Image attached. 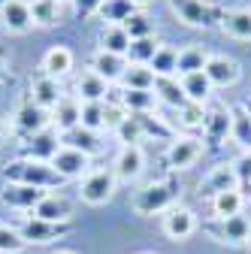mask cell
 Segmentation results:
<instances>
[{
  "mask_svg": "<svg viewBox=\"0 0 251 254\" xmlns=\"http://www.w3.org/2000/svg\"><path fill=\"white\" fill-rule=\"evenodd\" d=\"M6 3H9V0H0V12H3V6H6Z\"/></svg>",
  "mask_w": 251,
  "mask_h": 254,
  "instance_id": "c3c4849f",
  "label": "cell"
},
{
  "mask_svg": "<svg viewBox=\"0 0 251 254\" xmlns=\"http://www.w3.org/2000/svg\"><path fill=\"white\" fill-rule=\"evenodd\" d=\"M161 230L170 242H185L191 239L197 230H200V221H197V212L188 209V206H173L170 212L161 215Z\"/></svg>",
  "mask_w": 251,
  "mask_h": 254,
  "instance_id": "9c48e42d",
  "label": "cell"
},
{
  "mask_svg": "<svg viewBox=\"0 0 251 254\" xmlns=\"http://www.w3.org/2000/svg\"><path fill=\"white\" fill-rule=\"evenodd\" d=\"M164 43H158V37H145V40H133L130 43V52H127V61L130 64H151V58L158 55V49H161Z\"/></svg>",
  "mask_w": 251,
  "mask_h": 254,
  "instance_id": "74e56055",
  "label": "cell"
},
{
  "mask_svg": "<svg viewBox=\"0 0 251 254\" xmlns=\"http://www.w3.org/2000/svg\"><path fill=\"white\" fill-rule=\"evenodd\" d=\"M182 82V91L188 103H197V106H209L212 103V94H215V85L209 82V76L200 70V73H188V76H179Z\"/></svg>",
  "mask_w": 251,
  "mask_h": 254,
  "instance_id": "d4e9b609",
  "label": "cell"
},
{
  "mask_svg": "<svg viewBox=\"0 0 251 254\" xmlns=\"http://www.w3.org/2000/svg\"><path fill=\"white\" fill-rule=\"evenodd\" d=\"M203 139L194 136V133H185V136H176L167 148V167L173 173H182V170H191L197 167V161L203 157Z\"/></svg>",
  "mask_w": 251,
  "mask_h": 254,
  "instance_id": "ba28073f",
  "label": "cell"
},
{
  "mask_svg": "<svg viewBox=\"0 0 251 254\" xmlns=\"http://www.w3.org/2000/svg\"><path fill=\"white\" fill-rule=\"evenodd\" d=\"M30 100H34L37 106L43 109H55L61 100H64V88H61V79H52V76H37V79H30V94H27Z\"/></svg>",
  "mask_w": 251,
  "mask_h": 254,
  "instance_id": "d6986e66",
  "label": "cell"
},
{
  "mask_svg": "<svg viewBox=\"0 0 251 254\" xmlns=\"http://www.w3.org/2000/svg\"><path fill=\"white\" fill-rule=\"evenodd\" d=\"M230 142H236V148H239L242 154H251V115L245 112V106H233Z\"/></svg>",
  "mask_w": 251,
  "mask_h": 254,
  "instance_id": "1f68e13d",
  "label": "cell"
},
{
  "mask_svg": "<svg viewBox=\"0 0 251 254\" xmlns=\"http://www.w3.org/2000/svg\"><path fill=\"white\" fill-rule=\"evenodd\" d=\"M248 245H251V233H248Z\"/></svg>",
  "mask_w": 251,
  "mask_h": 254,
  "instance_id": "816d5d0a",
  "label": "cell"
},
{
  "mask_svg": "<svg viewBox=\"0 0 251 254\" xmlns=\"http://www.w3.org/2000/svg\"><path fill=\"white\" fill-rule=\"evenodd\" d=\"M55 254H76V251H55Z\"/></svg>",
  "mask_w": 251,
  "mask_h": 254,
  "instance_id": "681fc988",
  "label": "cell"
},
{
  "mask_svg": "<svg viewBox=\"0 0 251 254\" xmlns=\"http://www.w3.org/2000/svg\"><path fill=\"white\" fill-rule=\"evenodd\" d=\"M6 76H9V70H6V55L0 52V85L6 82Z\"/></svg>",
  "mask_w": 251,
  "mask_h": 254,
  "instance_id": "f6af8a7d",
  "label": "cell"
},
{
  "mask_svg": "<svg viewBox=\"0 0 251 254\" xmlns=\"http://www.w3.org/2000/svg\"><path fill=\"white\" fill-rule=\"evenodd\" d=\"M151 73L158 76V79H167V76H179V49L173 46H161L158 55L151 58Z\"/></svg>",
  "mask_w": 251,
  "mask_h": 254,
  "instance_id": "836d02e7",
  "label": "cell"
},
{
  "mask_svg": "<svg viewBox=\"0 0 251 254\" xmlns=\"http://www.w3.org/2000/svg\"><path fill=\"white\" fill-rule=\"evenodd\" d=\"M103 109L106 103H82V127L103 133Z\"/></svg>",
  "mask_w": 251,
  "mask_h": 254,
  "instance_id": "b9f144b4",
  "label": "cell"
},
{
  "mask_svg": "<svg viewBox=\"0 0 251 254\" xmlns=\"http://www.w3.org/2000/svg\"><path fill=\"white\" fill-rule=\"evenodd\" d=\"M76 97L82 103H106L109 100V85L100 76H94L91 70H85L76 79Z\"/></svg>",
  "mask_w": 251,
  "mask_h": 254,
  "instance_id": "83f0119b",
  "label": "cell"
},
{
  "mask_svg": "<svg viewBox=\"0 0 251 254\" xmlns=\"http://www.w3.org/2000/svg\"><path fill=\"white\" fill-rule=\"evenodd\" d=\"M245 194L239 188L233 190H221V194L209 197V212L212 218H233V215H245Z\"/></svg>",
  "mask_w": 251,
  "mask_h": 254,
  "instance_id": "4316f807",
  "label": "cell"
},
{
  "mask_svg": "<svg viewBox=\"0 0 251 254\" xmlns=\"http://www.w3.org/2000/svg\"><path fill=\"white\" fill-rule=\"evenodd\" d=\"M179 197H182V182L176 176H164L158 182L142 185L130 197V209L142 218H154V215H164L173 206H179Z\"/></svg>",
  "mask_w": 251,
  "mask_h": 254,
  "instance_id": "6da1fadb",
  "label": "cell"
},
{
  "mask_svg": "<svg viewBox=\"0 0 251 254\" xmlns=\"http://www.w3.org/2000/svg\"><path fill=\"white\" fill-rule=\"evenodd\" d=\"M218 27L233 40H251V9L239 6V9H221L218 12Z\"/></svg>",
  "mask_w": 251,
  "mask_h": 254,
  "instance_id": "603a6c76",
  "label": "cell"
},
{
  "mask_svg": "<svg viewBox=\"0 0 251 254\" xmlns=\"http://www.w3.org/2000/svg\"><path fill=\"white\" fill-rule=\"evenodd\" d=\"M30 15H34V27H55L64 18V3H58V0H30Z\"/></svg>",
  "mask_w": 251,
  "mask_h": 254,
  "instance_id": "4dcf8cb0",
  "label": "cell"
},
{
  "mask_svg": "<svg viewBox=\"0 0 251 254\" xmlns=\"http://www.w3.org/2000/svg\"><path fill=\"white\" fill-rule=\"evenodd\" d=\"M203 73L209 76V82H212L215 88H233V85L242 79L239 61H233V58H227V55H212Z\"/></svg>",
  "mask_w": 251,
  "mask_h": 254,
  "instance_id": "e0dca14e",
  "label": "cell"
},
{
  "mask_svg": "<svg viewBox=\"0 0 251 254\" xmlns=\"http://www.w3.org/2000/svg\"><path fill=\"white\" fill-rule=\"evenodd\" d=\"M130 3H133V6H136V9H139V12H142V9H145V6H151V3H154V0H130Z\"/></svg>",
  "mask_w": 251,
  "mask_h": 254,
  "instance_id": "bcb514c9",
  "label": "cell"
},
{
  "mask_svg": "<svg viewBox=\"0 0 251 254\" xmlns=\"http://www.w3.org/2000/svg\"><path fill=\"white\" fill-rule=\"evenodd\" d=\"M242 106H245V112H248V115H251V100H245V103H242Z\"/></svg>",
  "mask_w": 251,
  "mask_h": 254,
  "instance_id": "7dc6e473",
  "label": "cell"
},
{
  "mask_svg": "<svg viewBox=\"0 0 251 254\" xmlns=\"http://www.w3.org/2000/svg\"><path fill=\"white\" fill-rule=\"evenodd\" d=\"M61 142L70 145V148H76V151H82V154H88L91 161L109 148V142H106V136L100 130H88V127H82V124L73 127V130H67L64 136H61Z\"/></svg>",
  "mask_w": 251,
  "mask_h": 254,
  "instance_id": "2e32d148",
  "label": "cell"
},
{
  "mask_svg": "<svg viewBox=\"0 0 251 254\" xmlns=\"http://www.w3.org/2000/svg\"><path fill=\"white\" fill-rule=\"evenodd\" d=\"M0 24H3L6 34L12 37H24L30 27H34V15H30V0H9L0 12Z\"/></svg>",
  "mask_w": 251,
  "mask_h": 254,
  "instance_id": "ac0fdd59",
  "label": "cell"
},
{
  "mask_svg": "<svg viewBox=\"0 0 251 254\" xmlns=\"http://www.w3.org/2000/svg\"><path fill=\"white\" fill-rule=\"evenodd\" d=\"M103 3L106 0H73V12H76V18H82V21H88L91 15H100V9H103Z\"/></svg>",
  "mask_w": 251,
  "mask_h": 254,
  "instance_id": "7bdbcfd3",
  "label": "cell"
},
{
  "mask_svg": "<svg viewBox=\"0 0 251 254\" xmlns=\"http://www.w3.org/2000/svg\"><path fill=\"white\" fill-rule=\"evenodd\" d=\"M154 97H158L161 103H167L170 109H176V112L188 106V97H185V91H182L179 76H167V79L154 82Z\"/></svg>",
  "mask_w": 251,
  "mask_h": 254,
  "instance_id": "f1b7e54d",
  "label": "cell"
},
{
  "mask_svg": "<svg viewBox=\"0 0 251 254\" xmlns=\"http://www.w3.org/2000/svg\"><path fill=\"white\" fill-rule=\"evenodd\" d=\"M209 52L203 46H188L179 52V76H188V73H200L206 70V64H209Z\"/></svg>",
  "mask_w": 251,
  "mask_h": 254,
  "instance_id": "e575fe53",
  "label": "cell"
},
{
  "mask_svg": "<svg viewBox=\"0 0 251 254\" xmlns=\"http://www.w3.org/2000/svg\"><path fill=\"white\" fill-rule=\"evenodd\" d=\"M109 170H112L115 179L124 182V185L136 182V179L142 176V170H145V151H142V145H121Z\"/></svg>",
  "mask_w": 251,
  "mask_h": 254,
  "instance_id": "7c38bea8",
  "label": "cell"
},
{
  "mask_svg": "<svg viewBox=\"0 0 251 254\" xmlns=\"http://www.w3.org/2000/svg\"><path fill=\"white\" fill-rule=\"evenodd\" d=\"M239 188V173H236V164H218L206 173V179L200 182V194H221V190H233Z\"/></svg>",
  "mask_w": 251,
  "mask_h": 254,
  "instance_id": "ffe728a7",
  "label": "cell"
},
{
  "mask_svg": "<svg viewBox=\"0 0 251 254\" xmlns=\"http://www.w3.org/2000/svg\"><path fill=\"white\" fill-rule=\"evenodd\" d=\"M133 12H139V9L130 3V0H106L103 9H100V15H103L106 24H124Z\"/></svg>",
  "mask_w": 251,
  "mask_h": 254,
  "instance_id": "8d00e7d4",
  "label": "cell"
},
{
  "mask_svg": "<svg viewBox=\"0 0 251 254\" xmlns=\"http://www.w3.org/2000/svg\"><path fill=\"white\" fill-rule=\"evenodd\" d=\"M61 145H64L61 142V133L55 130V127H49V130H43V133H34V136L21 139V157L52 164V157L61 151Z\"/></svg>",
  "mask_w": 251,
  "mask_h": 254,
  "instance_id": "9a60e30c",
  "label": "cell"
},
{
  "mask_svg": "<svg viewBox=\"0 0 251 254\" xmlns=\"http://www.w3.org/2000/svg\"><path fill=\"white\" fill-rule=\"evenodd\" d=\"M18 233L27 245H55L61 242L64 236L73 233V221H64V224H58V221H43V218H34L27 215L24 221H18Z\"/></svg>",
  "mask_w": 251,
  "mask_h": 254,
  "instance_id": "3957f363",
  "label": "cell"
},
{
  "mask_svg": "<svg viewBox=\"0 0 251 254\" xmlns=\"http://www.w3.org/2000/svg\"><path fill=\"white\" fill-rule=\"evenodd\" d=\"M30 215L43 218V221H58V224H64V221H73V203L64 194H58V190H49Z\"/></svg>",
  "mask_w": 251,
  "mask_h": 254,
  "instance_id": "7402d4cb",
  "label": "cell"
},
{
  "mask_svg": "<svg viewBox=\"0 0 251 254\" xmlns=\"http://www.w3.org/2000/svg\"><path fill=\"white\" fill-rule=\"evenodd\" d=\"M118 190V179L109 167L100 170H91L82 182H79V200L88 206H106Z\"/></svg>",
  "mask_w": 251,
  "mask_h": 254,
  "instance_id": "277c9868",
  "label": "cell"
},
{
  "mask_svg": "<svg viewBox=\"0 0 251 254\" xmlns=\"http://www.w3.org/2000/svg\"><path fill=\"white\" fill-rule=\"evenodd\" d=\"M179 124L188 127V130H203V121H206V106H197V103H188L185 109H179Z\"/></svg>",
  "mask_w": 251,
  "mask_h": 254,
  "instance_id": "60d3db41",
  "label": "cell"
},
{
  "mask_svg": "<svg viewBox=\"0 0 251 254\" xmlns=\"http://www.w3.org/2000/svg\"><path fill=\"white\" fill-rule=\"evenodd\" d=\"M112 133H115V139H118L121 145H142V142H145V130H142V124H139L136 115H127Z\"/></svg>",
  "mask_w": 251,
  "mask_h": 254,
  "instance_id": "d590c367",
  "label": "cell"
},
{
  "mask_svg": "<svg viewBox=\"0 0 251 254\" xmlns=\"http://www.w3.org/2000/svg\"><path fill=\"white\" fill-rule=\"evenodd\" d=\"M49 127H52V112L49 109L37 106L30 97H24L18 103L15 115H12V133L18 139H27V136H34V133H43V130H49Z\"/></svg>",
  "mask_w": 251,
  "mask_h": 254,
  "instance_id": "8992f818",
  "label": "cell"
},
{
  "mask_svg": "<svg viewBox=\"0 0 251 254\" xmlns=\"http://www.w3.org/2000/svg\"><path fill=\"white\" fill-rule=\"evenodd\" d=\"M73 52L67 46H52L43 61H40V73L43 76H52V79H64L67 73H73Z\"/></svg>",
  "mask_w": 251,
  "mask_h": 254,
  "instance_id": "cb8c5ba5",
  "label": "cell"
},
{
  "mask_svg": "<svg viewBox=\"0 0 251 254\" xmlns=\"http://www.w3.org/2000/svg\"><path fill=\"white\" fill-rule=\"evenodd\" d=\"M6 136H9V124H6V118L0 115V145L6 142Z\"/></svg>",
  "mask_w": 251,
  "mask_h": 254,
  "instance_id": "ee69618b",
  "label": "cell"
},
{
  "mask_svg": "<svg viewBox=\"0 0 251 254\" xmlns=\"http://www.w3.org/2000/svg\"><path fill=\"white\" fill-rule=\"evenodd\" d=\"M52 167H55V173L64 182H73V179L82 182L91 173V157L76 151V148H70V145H61V151L52 157Z\"/></svg>",
  "mask_w": 251,
  "mask_h": 254,
  "instance_id": "4fadbf2b",
  "label": "cell"
},
{
  "mask_svg": "<svg viewBox=\"0 0 251 254\" xmlns=\"http://www.w3.org/2000/svg\"><path fill=\"white\" fill-rule=\"evenodd\" d=\"M97 46H100L103 52H112V55H124V58H127V52H130V37H127V30H124L121 24H103L100 37H97Z\"/></svg>",
  "mask_w": 251,
  "mask_h": 254,
  "instance_id": "f546056e",
  "label": "cell"
},
{
  "mask_svg": "<svg viewBox=\"0 0 251 254\" xmlns=\"http://www.w3.org/2000/svg\"><path fill=\"white\" fill-rule=\"evenodd\" d=\"M127 67H130V61L124 58V55H112V52H103V49H97L88 58V70L94 76H100L106 85H118Z\"/></svg>",
  "mask_w": 251,
  "mask_h": 254,
  "instance_id": "5bb4252c",
  "label": "cell"
},
{
  "mask_svg": "<svg viewBox=\"0 0 251 254\" xmlns=\"http://www.w3.org/2000/svg\"><path fill=\"white\" fill-rule=\"evenodd\" d=\"M170 9L176 12V18L188 27L194 30H209L218 24V12L212 3H206V0H170Z\"/></svg>",
  "mask_w": 251,
  "mask_h": 254,
  "instance_id": "52a82bcc",
  "label": "cell"
},
{
  "mask_svg": "<svg viewBox=\"0 0 251 254\" xmlns=\"http://www.w3.org/2000/svg\"><path fill=\"white\" fill-rule=\"evenodd\" d=\"M79 124H82V100L76 94H64V100L52 109V127L64 136L67 130H73Z\"/></svg>",
  "mask_w": 251,
  "mask_h": 254,
  "instance_id": "44dd1931",
  "label": "cell"
},
{
  "mask_svg": "<svg viewBox=\"0 0 251 254\" xmlns=\"http://www.w3.org/2000/svg\"><path fill=\"white\" fill-rule=\"evenodd\" d=\"M230 124H233V106H224V103H209L206 106L203 136L212 145H221V142L230 139Z\"/></svg>",
  "mask_w": 251,
  "mask_h": 254,
  "instance_id": "8fae6325",
  "label": "cell"
},
{
  "mask_svg": "<svg viewBox=\"0 0 251 254\" xmlns=\"http://www.w3.org/2000/svg\"><path fill=\"white\" fill-rule=\"evenodd\" d=\"M115 103L127 115H145V112H154L158 97H154V91H127V88H118Z\"/></svg>",
  "mask_w": 251,
  "mask_h": 254,
  "instance_id": "484cf974",
  "label": "cell"
},
{
  "mask_svg": "<svg viewBox=\"0 0 251 254\" xmlns=\"http://www.w3.org/2000/svg\"><path fill=\"white\" fill-rule=\"evenodd\" d=\"M27 248V242L21 239L15 224H3L0 221V254H21Z\"/></svg>",
  "mask_w": 251,
  "mask_h": 254,
  "instance_id": "f35d334b",
  "label": "cell"
},
{
  "mask_svg": "<svg viewBox=\"0 0 251 254\" xmlns=\"http://www.w3.org/2000/svg\"><path fill=\"white\" fill-rule=\"evenodd\" d=\"M142 254H154V251H142Z\"/></svg>",
  "mask_w": 251,
  "mask_h": 254,
  "instance_id": "f5cc1de1",
  "label": "cell"
},
{
  "mask_svg": "<svg viewBox=\"0 0 251 254\" xmlns=\"http://www.w3.org/2000/svg\"><path fill=\"white\" fill-rule=\"evenodd\" d=\"M124 30H127V37H130V43L133 40H145V37H154V27H151V21H148V15L145 12H133L127 21L121 24Z\"/></svg>",
  "mask_w": 251,
  "mask_h": 254,
  "instance_id": "ab89813d",
  "label": "cell"
},
{
  "mask_svg": "<svg viewBox=\"0 0 251 254\" xmlns=\"http://www.w3.org/2000/svg\"><path fill=\"white\" fill-rule=\"evenodd\" d=\"M3 182H18V185H30V188H43V190H58L67 182L55 173L52 164L46 161H30V157H15L3 167Z\"/></svg>",
  "mask_w": 251,
  "mask_h": 254,
  "instance_id": "7a4b0ae2",
  "label": "cell"
},
{
  "mask_svg": "<svg viewBox=\"0 0 251 254\" xmlns=\"http://www.w3.org/2000/svg\"><path fill=\"white\" fill-rule=\"evenodd\" d=\"M200 230H206L215 242L236 248V245H248L251 218H248V215H233V218H209L206 224H200Z\"/></svg>",
  "mask_w": 251,
  "mask_h": 254,
  "instance_id": "5b68a950",
  "label": "cell"
},
{
  "mask_svg": "<svg viewBox=\"0 0 251 254\" xmlns=\"http://www.w3.org/2000/svg\"><path fill=\"white\" fill-rule=\"evenodd\" d=\"M49 194L43 188H30V185H18V182H3V190H0V203H3L9 212H34L37 203Z\"/></svg>",
  "mask_w": 251,
  "mask_h": 254,
  "instance_id": "30bf717a",
  "label": "cell"
},
{
  "mask_svg": "<svg viewBox=\"0 0 251 254\" xmlns=\"http://www.w3.org/2000/svg\"><path fill=\"white\" fill-rule=\"evenodd\" d=\"M58 3H73V0H58Z\"/></svg>",
  "mask_w": 251,
  "mask_h": 254,
  "instance_id": "f907efd6",
  "label": "cell"
},
{
  "mask_svg": "<svg viewBox=\"0 0 251 254\" xmlns=\"http://www.w3.org/2000/svg\"><path fill=\"white\" fill-rule=\"evenodd\" d=\"M154 82H158V76L151 73V67H145V64H130L118 85L127 88V91H154Z\"/></svg>",
  "mask_w": 251,
  "mask_h": 254,
  "instance_id": "d6a6232c",
  "label": "cell"
}]
</instances>
